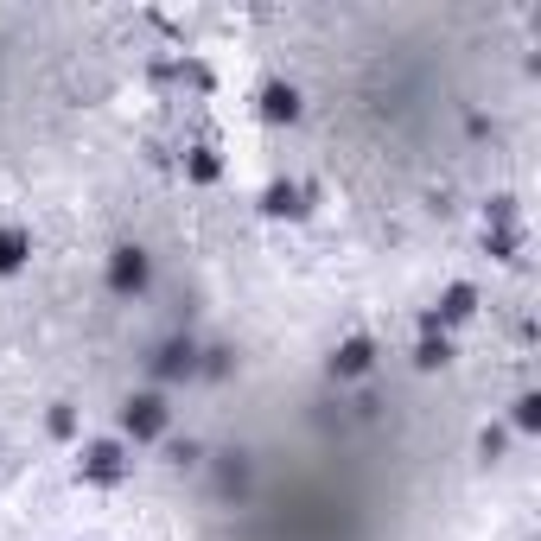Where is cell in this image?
Returning <instances> with one entry per match:
<instances>
[{
  "instance_id": "1",
  "label": "cell",
  "mask_w": 541,
  "mask_h": 541,
  "mask_svg": "<svg viewBox=\"0 0 541 541\" xmlns=\"http://www.w3.org/2000/svg\"><path fill=\"white\" fill-rule=\"evenodd\" d=\"M134 471V459H128V446L121 440H90L83 446V478L90 484H121Z\"/></svg>"
},
{
  "instance_id": "2",
  "label": "cell",
  "mask_w": 541,
  "mask_h": 541,
  "mask_svg": "<svg viewBox=\"0 0 541 541\" xmlns=\"http://www.w3.org/2000/svg\"><path fill=\"white\" fill-rule=\"evenodd\" d=\"M121 427H128L134 440H153V433L166 427V401H160V395H141V401H128V414H121Z\"/></svg>"
},
{
  "instance_id": "3",
  "label": "cell",
  "mask_w": 541,
  "mask_h": 541,
  "mask_svg": "<svg viewBox=\"0 0 541 541\" xmlns=\"http://www.w3.org/2000/svg\"><path fill=\"white\" fill-rule=\"evenodd\" d=\"M370 363H376V344H370V338H351V344H338L331 370H338V376H363Z\"/></svg>"
},
{
  "instance_id": "4",
  "label": "cell",
  "mask_w": 541,
  "mask_h": 541,
  "mask_svg": "<svg viewBox=\"0 0 541 541\" xmlns=\"http://www.w3.org/2000/svg\"><path fill=\"white\" fill-rule=\"evenodd\" d=\"M26 255H32V236L26 230H0V274H13V268H26Z\"/></svg>"
},
{
  "instance_id": "5",
  "label": "cell",
  "mask_w": 541,
  "mask_h": 541,
  "mask_svg": "<svg viewBox=\"0 0 541 541\" xmlns=\"http://www.w3.org/2000/svg\"><path fill=\"white\" fill-rule=\"evenodd\" d=\"M440 312H446V319H452V325H465V319H471V312H478V287H465V281H459V287H446V300H440Z\"/></svg>"
},
{
  "instance_id": "6",
  "label": "cell",
  "mask_w": 541,
  "mask_h": 541,
  "mask_svg": "<svg viewBox=\"0 0 541 541\" xmlns=\"http://www.w3.org/2000/svg\"><path fill=\"white\" fill-rule=\"evenodd\" d=\"M141 274H147V261H141V255H134V261L121 255V261H115V287H141Z\"/></svg>"
}]
</instances>
